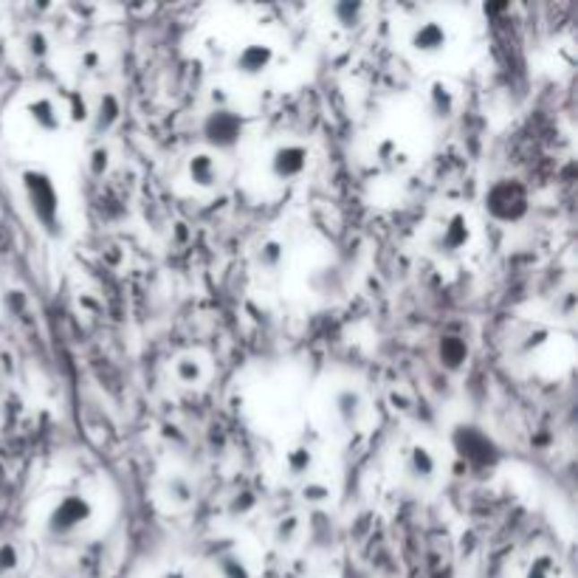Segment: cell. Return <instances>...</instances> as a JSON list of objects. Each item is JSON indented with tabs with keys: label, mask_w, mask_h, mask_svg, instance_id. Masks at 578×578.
Segmentation results:
<instances>
[{
	"label": "cell",
	"mask_w": 578,
	"mask_h": 578,
	"mask_svg": "<svg viewBox=\"0 0 578 578\" xmlns=\"http://www.w3.org/2000/svg\"><path fill=\"white\" fill-rule=\"evenodd\" d=\"M172 375H176L181 387H201L206 378V364L195 353H181L172 361Z\"/></svg>",
	"instance_id": "cell-19"
},
{
	"label": "cell",
	"mask_w": 578,
	"mask_h": 578,
	"mask_svg": "<svg viewBox=\"0 0 578 578\" xmlns=\"http://www.w3.org/2000/svg\"><path fill=\"white\" fill-rule=\"evenodd\" d=\"M159 496H161V503L172 511H184L189 508L192 503H195V496H198V488L195 483L181 474V471H172L161 479V488H159Z\"/></svg>",
	"instance_id": "cell-16"
},
{
	"label": "cell",
	"mask_w": 578,
	"mask_h": 578,
	"mask_svg": "<svg viewBox=\"0 0 578 578\" xmlns=\"http://www.w3.org/2000/svg\"><path fill=\"white\" fill-rule=\"evenodd\" d=\"M119 116H122V102H119V96L108 91L105 96H99V105H96V108L91 110L93 130H96V133H108L116 122H119Z\"/></svg>",
	"instance_id": "cell-20"
},
{
	"label": "cell",
	"mask_w": 578,
	"mask_h": 578,
	"mask_svg": "<svg viewBox=\"0 0 578 578\" xmlns=\"http://www.w3.org/2000/svg\"><path fill=\"white\" fill-rule=\"evenodd\" d=\"M299 533H302V519L297 513H288L274 525V542L280 548H291V545H297Z\"/></svg>",
	"instance_id": "cell-25"
},
{
	"label": "cell",
	"mask_w": 578,
	"mask_h": 578,
	"mask_svg": "<svg viewBox=\"0 0 578 578\" xmlns=\"http://www.w3.org/2000/svg\"><path fill=\"white\" fill-rule=\"evenodd\" d=\"M82 65H85V71H96L102 65V54L96 51V48H88V51H82V60H80Z\"/></svg>",
	"instance_id": "cell-31"
},
{
	"label": "cell",
	"mask_w": 578,
	"mask_h": 578,
	"mask_svg": "<svg viewBox=\"0 0 578 578\" xmlns=\"http://www.w3.org/2000/svg\"><path fill=\"white\" fill-rule=\"evenodd\" d=\"M452 449L457 452V457L462 462H469L471 469H494L499 462V446L494 443V437L474 427V423H460V427L452 429Z\"/></svg>",
	"instance_id": "cell-6"
},
{
	"label": "cell",
	"mask_w": 578,
	"mask_h": 578,
	"mask_svg": "<svg viewBox=\"0 0 578 578\" xmlns=\"http://www.w3.org/2000/svg\"><path fill=\"white\" fill-rule=\"evenodd\" d=\"M486 215L503 226L522 223L531 211V192L519 178H496L486 189Z\"/></svg>",
	"instance_id": "cell-3"
},
{
	"label": "cell",
	"mask_w": 578,
	"mask_h": 578,
	"mask_svg": "<svg viewBox=\"0 0 578 578\" xmlns=\"http://www.w3.org/2000/svg\"><path fill=\"white\" fill-rule=\"evenodd\" d=\"M110 164H113V159H110V150L105 144L93 147L88 152V172H91L93 178H105L108 172H110Z\"/></svg>",
	"instance_id": "cell-28"
},
{
	"label": "cell",
	"mask_w": 578,
	"mask_h": 578,
	"mask_svg": "<svg viewBox=\"0 0 578 578\" xmlns=\"http://www.w3.org/2000/svg\"><path fill=\"white\" fill-rule=\"evenodd\" d=\"M23 565V553L17 542H0V578H9L21 570Z\"/></svg>",
	"instance_id": "cell-27"
},
{
	"label": "cell",
	"mask_w": 578,
	"mask_h": 578,
	"mask_svg": "<svg viewBox=\"0 0 578 578\" xmlns=\"http://www.w3.org/2000/svg\"><path fill=\"white\" fill-rule=\"evenodd\" d=\"M21 186L23 198L29 203V211L40 231L51 240H60L65 235V220H63V198L56 189L51 172L40 167H26L21 172Z\"/></svg>",
	"instance_id": "cell-1"
},
{
	"label": "cell",
	"mask_w": 578,
	"mask_h": 578,
	"mask_svg": "<svg viewBox=\"0 0 578 578\" xmlns=\"http://www.w3.org/2000/svg\"><path fill=\"white\" fill-rule=\"evenodd\" d=\"M246 136V116L235 108H211L201 119V139L209 152L235 150Z\"/></svg>",
	"instance_id": "cell-4"
},
{
	"label": "cell",
	"mask_w": 578,
	"mask_h": 578,
	"mask_svg": "<svg viewBox=\"0 0 578 578\" xmlns=\"http://www.w3.org/2000/svg\"><path fill=\"white\" fill-rule=\"evenodd\" d=\"M452 46V29L449 23L437 21V17H423L410 29V48L418 56H440Z\"/></svg>",
	"instance_id": "cell-9"
},
{
	"label": "cell",
	"mask_w": 578,
	"mask_h": 578,
	"mask_svg": "<svg viewBox=\"0 0 578 578\" xmlns=\"http://www.w3.org/2000/svg\"><path fill=\"white\" fill-rule=\"evenodd\" d=\"M427 108H429V116H432L435 122H440V125L452 122L454 116H457V110H460V93H457V88L449 80L437 76V80H432L427 85Z\"/></svg>",
	"instance_id": "cell-14"
},
{
	"label": "cell",
	"mask_w": 578,
	"mask_h": 578,
	"mask_svg": "<svg viewBox=\"0 0 578 578\" xmlns=\"http://www.w3.org/2000/svg\"><path fill=\"white\" fill-rule=\"evenodd\" d=\"M26 116L29 122L37 133H43V136H54V133H60L63 125H65V113H63V105L54 99L48 93H40V96H31L26 102Z\"/></svg>",
	"instance_id": "cell-11"
},
{
	"label": "cell",
	"mask_w": 578,
	"mask_h": 578,
	"mask_svg": "<svg viewBox=\"0 0 578 578\" xmlns=\"http://www.w3.org/2000/svg\"><path fill=\"white\" fill-rule=\"evenodd\" d=\"M299 496H302V503L305 505H311V508H319L324 503H331V496H333V488L324 483V479H305L302 488H299Z\"/></svg>",
	"instance_id": "cell-24"
},
{
	"label": "cell",
	"mask_w": 578,
	"mask_h": 578,
	"mask_svg": "<svg viewBox=\"0 0 578 578\" xmlns=\"http://www.w3.org/2000/svg\"><path fill=\"white\" fill-rule=\"evenodd\" d=\"M23 48H26V54H29V60L43 63V60H48V54H51V40H48L46 31L31 29V31L23 37Z\"/></svg>",
	"instance_id": "cell-26"
},
{
	"label": "cell",
	"mask_w": 578,
	"mask_h": 578,
	"mask_svg": "<svg viewBox=\"0 0 578 578\" xmlns=\"http://www.w3.org/2000/svg\"><path fill=\"white\" fill-rule=\"evenodd\" d=\"M218 578H254V570L240 550H223L215 558Z\"/></svg>",
	"instance_id": "cell-21"
},
{
	"label": "cell",
	"mask_w": 578,
	"mask_h": 578,
	"mask_svg": "<svg viewBox=\"0 0 578 578\" xmlns=\"http://www.w3.org/2000/svg\"><path fill=\"white\" fill-rule=\"evenodd\" d=\"M186 181L195 186V189H215L223 178V169H220V161L215 152H209V150H195V152H189L186 156Z\"/></svg>",
	"instance_id": "cell-13"
},
{
	"label": "cell",
	"mask_w": 578,
	"mask_h": 578,
	"mask_svg": "<svg viewBox=\"0 0 578 578\" xmlns=\"http://www.w3.org/2000/svg\"><path fill=\"white\" fill-rule=\"evenodd\" d=\"M268 176L280 184H291L299 181L307 167H311V147L302 142H280L274 144V150L268 152Z\"/></svg>",
	"instance_id": "cell-7"
},
{
	"label": "cell",
	"mask_w": 578,
	"mask_h": 578,
	"mask_svg": "<svg viewBox=\"0 0 578 578\" xmlns=\"http://www.w3.org/2000/svg\"><path fill=\"white\" fill-rule=\"evenodd\" d=\"M333 415L336 420L341 423V427L347 432H356L364 418H367V398H364V393L358 387H350V384H344V387H339L333 393Z\"/></svg>",
	"instance_id": "cell-12"
},
{
	"label": "cell",
	"mask_w": 578,
	"mask_h": 578,
	"mask_svg": "<svg viewBox=\"0 0 578 578\" xmlns=\"http://www.w3.org/2000/svg\"><path fill=\"white\" fill-rule=\"evenodd\" d=\"M274 63H277V48L268 40L254 37V40H246L231 51L229 68L235 71L240 80H260V76H265L274 68Z\"/></svg>",
	"instance_id": "cell-8"
},
{
	"label": "cell",
	"mask_w": 578,
	"mask_h": 578,
	"mask_svg": "<svg viewBox=\"0 0 578 578\" xmlns=\"http://www.w3.org/2000/svg\"><path fill=\"white\" fill-rule=\"evenodd\" d=\"M282 466H285V474L291 479H302V483H305V479H311L314 471H316L314 446H307V443H297V446H291L285 452Z\"/></svg>",
	"instance_id": "cell-18"
},
{
	"label": "cell",
	"mask_w": 578,
	"mask_h": 578,
	"mask_svg": "<svg viewBox=\"0 0 578 578\" xmlns=\"http://www.w3.org/2000/svg\"><path fill=\"white\" fill-rule=\"evenodd\" d=\"M373 159L378 164L381 172H390V176H395V172H403L410 167V152L401 147L398 139L393 136H384L375 142V150H373Z\"/></svg>",
	"instance_id": "cell-17"
},
{
	"label": "cell",
	"mask_w": 578,
	"mask_h": 578,
	"mask_svg": "<svg viewBox=\"0 0 578 578\" xmlns=\"http://www.w3.org/2000/svg\"><path fill=\"white\" fill-rule=\"evenodd\" d=\"M474 243V226H471V218L466 211H449L446 218H443L435 231L429 235V252L440 260H457L460 254H466Z\"/></svg>",
	"instance_id": "cell-5"
},
{
	"label": "cell",
	"mask_w": 578,
	"mask_h": 578,
	"mask_svg": "<svg viewBox=\"0 0 578 578\" xmlns=\"http://www.w3.org/2000/svg\"><path fill=\"white\" fill-rule=\"evenodd\" d=\"M553 573H556V562L550 556H536L533 562L528 565V570H525V575L522 578H553Z\"/></svg>",
	"instance_id": "cell-30"
},
{
	"label": "cell",
	"mask_w": 578,
	"mask_h": 578,
	"mask_svg": "<svg viewBox=\"0 0 578 578\" xmlns=\"http://www.w3.org/2000/svg\"><path fill=\"white\" fill-rule=\"evenodd\" d=\"M161 578H186V573H184L181 567H176V570H167Z\"/></svg>",
	"instance_id": "cell-32"
},
{
	"label": "cell",
	"mask_w": 578,
	"mask_h": 578,
	"mask_svg": "<svg viewBox=\"0 0 578 578\" xmlns=\"http://www.w3.org/2000/svg\"><path fill=\"white\" fill-rule=\"evenodd\" d=\"M63 113L68 116L71 122H88L91 119V108H88V102L82 99L80 93L68 96V105H63Z\"/></svg>",
	"instance_id": "cell-29"
},
{
	"label": "cell",
	"mask_w": 578,
	"mask_h": 578,
	"mask_svg": "<svg viewBox=\"0 0 578 578\" xmlns=\"http://www.w3.org/2000/svg\"><path fill=\"white\" fill-rule=\"evenodd\" d=\"M364 14H367V6H364L361 0H339V4L331 6L333 23L341 26V29H356V26H361Z\"/></svg>",
	"instance_id": "cell-23"
},
{
	"label": "cell",
	"mask_w": 578,
	"mask_h": 578,
	"mask_svg": "<svg viewBox=\"0 0 578 578\" xmlns=\"http://www.w3.org/2000/svg\"><path fill=\"white\" fill-rule=\"evenodd\" d=\"M285 243L280 237H265L260 246H257V252H254V260L257 265L263 268L265 274H277L280 268L285 265Z\"/></svg>",
	"instance_id": "cell-22"
},
{
	"label": "cell",
	"mask_w": 578,
	"mask_h": 578,
	"mask_svg": "<svg viewBox=\"0 0 578 578\" xmlns=\"http://www.w3.org/2000/svg\"><path fill=\"white\" fill-rule=\"evenodd\" d=\"M437 471H440V462H437V454L423 446V443H412V446L403 452V474L412 486H420L427 488L437 479Z\"/></svg>",
	"instance_id": "cell-10"
},
{
	"label": "cell",
	"mask_w": 578,
	"mask_h": 578,
	"mask_svg": "<svg viewBox=\"0 0 578 578\" xmlns=\"http://www.w3.org/2000/svg\"><path fill=\"white\" fill-rule=\"evenodd\" d=\"M435 358L446 373H462L469 367L471 358V347L466 341V336L460 333H443L435 344Z\"/></svg>",
	"instance_id": "cell-15"
},
{
	"label": "cell",
	"mask_w": 578,
	"mask_h": 578,
	"mask_svg": "<svg viewBox=\"0 0 578 578\" xmlns=\"http://www.w3.org/2000/svg\"><path fill=\"white\" fill-rule=\"evenodd\" d=\"M96 516L93 499L82 491H68L48 508L43 519V531L51 539H71L80 531H85Z\"/></svg>",
	"instance_id": "cell-2"
}]
</instances>
